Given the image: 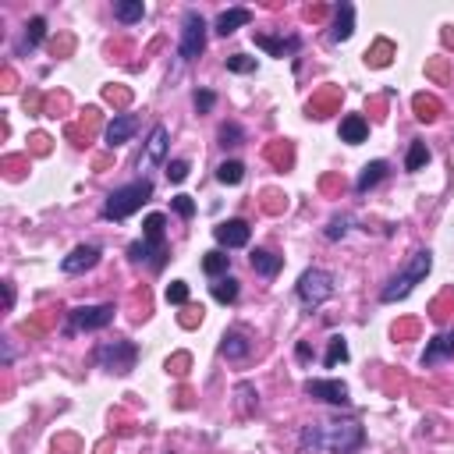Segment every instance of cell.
Segmentation results:
<instances>
[{
  "label": "cell",
  "instance_id": "4",
  "mask_svg": "<svg viewBox=\"0 0 454 454\" xmlns=\"http://www.w3.org/2000/svg\"><path fill=\"white\" fill-rule=\"evenodd\" d=\"M333 291H337V284H333V273H330V270L312 266V270H305V273L298 277V298H302V305H309V309L323 305Z\"/></svg>",
  "mask_w": 454,
  "mask_h": 454
},
{
  "label": "cell",
  "instance_id": "3",
  "mask_svg": "<svg viewBox=\"0 0 454 454\" xmlns=\"http://www.w3.org/2000/svg\"><path fill=\"white\" fill-rule=\"evenodd\" d=\"M429 266H433V256L426 252V249H419V252H412V259H408V266L401 270V273H397L390 284H387V288L380 291V298L383 302H397V298H405L412 288H415V284L419 280H426V273H429Z\"/></svg>",
  "mask_w": 454,
  "mask_h": 454
},
{
  "label": "cell",
  "instance_id": "24",
  "mask_svg": "<svg viewBox=\"0 0 454 454\" xmlns=\"http://www.w3.org/2000/svg\"><path fill=\"white\" fill-rule=\"evenodd\" d=\"M383 174H387V163H383V160H373V163H366V167H362V174H359L355 188H359V192H369L373 185H380V181H383Z\"/></svg>",
  "mask_w": 454,
  "mask_h": 454
},
{
  "label": "cell",
  "instance_id": "41",
  "mask_svg": "<svg viewBox=\"0 0 454 454\" xmlns=\"http://www.w3.org/2000/svg\"><path fill=\"white\" fill-rule=\"evenodd\" d=\"M53 450H57V454H78L82 443H78V436H57V440H53Z\"/></svg>",
  "mask_w": 454,
  "mask_h": 454
},
{
  "label": "cell",
  "instance_id": "22",
  "mask_svg": "<svg viewBox=\"0 0 454 454\" xmlns=\"http://www.w3.org/2000/svg\"><path fill=\"white\" fill-rule=\"evenodd\" d=\"M163 156H167V128L156 125L146 142V163H163Z\"/></svg>",
  "mask_w": 454,
  "mask_h": 454
},
{
  "label": "cell",
  "instance_id": "18",
  "mask_svg": "<svg viewBox=\"0 0 454 454\" xmlns=\"http://www.w3.org/2000/svg\"><path fill=\"white\" fill-rule=\"evenodd\" d=\"M340 103V89H323L319 96L309 99V118H330Z\"/></svg>",
  "mask_w": 454,
  "mask_h": 454
},
{
  "label": "cell",
  "instance_id": "45",
  "mask_svg": "<svg viewBox=\"0 0 454 454\" xmlns=\"http://www.w3.org/2000/svg\"><path fill=\"white\" fill-rule=\"evenodd\" d=\"M29 149H32L36 156H46V153H50V135H43V132H36V135L29 139Z\"/></svg>",
  "mask_w": 454,
  "mask_h": 454
},
{
  "label": "cell",
  "instance_id": "50",
  "mask_svg": "<svg viewBox=\"0 0 454 454\" xmlns=\"http://www.w3.org/2000/svg\"><path fill=\"white\" fill-rule=\"evenodd\" d=\"M415 330H419V323H415V319H405V323L394 326V337H408V333H415Z\"/></svg>",
  "mask_w": 454,
  "mask_h": 454
},
{
  "label": "cell",
  "instance_id": "37",
  "mask_svg": "<svg viewBox=\"0 0 454 454\" xmlns=\"http://www.w3.org/2000/svg\"><path fill=\"white\" fill-rule=\"evenodd\" d=\"M167 302H170V305H185V302H188V284H185V280L167 284Z\"/></svg>",
  "mask_w": 454,
  "mask_h": 454
},
{
  "label": "cell",
  "instance_id": "15",
  "mask_svg": "<svg viewBox=\"0 0 454 454\" xmlns=\"http://www.w3.org/2000/svg\"><path fill=\"white\" fill-rule=\"evenodd\" d=\"M99 125V110L96 106H85L82 110V121L78 125H68V139L75 142V146H85V139H89V132Z\"/></svg>",
  "mask_w": 454,
  "mask_h": 454
},
{
  "label": "cell",
  "instance_id": "38",
  "mask_svg": "<svg viewBox=\"0 0 454 454\" xmlns=\"http://www.w3.org/2000/svg\"><path fill=\"white\" fill-rule=\"evenodd\" d=\"M103 96H106V103H114V106H128V103H132V92L121 89V85H106Z\"/></svg>",
  "mask_w": 454,
  "mask_h": 454
},
{
  "label": "cell",
  "instance_id": "32",
  "mask_svg": "<svg viewBox=\"0 0 454 454\" xmlns=\"http://www.w3.org/2000/svg\"><path fill=\"white\" fill-rule=\"evenodd\" d=\"M326 369H333L337 362H348V345H345V337H330V348H326Z\"/></svg>",
  "mask_w": 454,
  "mask_h": 454
},
{
  "label": "cell",
  "instance_id": "23",
  "mask_svg": "<svg viewBox=\"0 0 454 454\" xmlns=\"http://www.w3.org/2000/svg\"><path fill=\"white\" fill-rule=\"evenodd\" d=\"M412 106H415V118H419V121H426V125L440 118V99H436V96H429V92H419V96L412 99Z\"/></svg>",
  "mask_w": 454,
  "mask_h": 454
},
{
  "label": "cell",
  "instance_id": "19",
  "mask_svg": "<svg viewBox=\"0 0 454 454\" xmlns=\"http://www.w3.org/2000/svg\"><path fill=\"white\" fill-rule=\"evenodd\" d=\"M366 135H369V125H366V118H359V114H348V118L340 121V139L345 142L359 146V142H366Z\"/></svg>",
  "mask_w": 454,
  "mask_h": 454
},
{
  "label": "cell",
  "instance_id": "36",
  "mask_svg": "<svg viewBox=\"0 0 454 454\" xmlns=\"http://www.w3.org/2000/svg\"><path fill=\"white\" fill-rule=\"evenodd\" d=\"M227 71H238V75H245V71H256V57H245V53L227 57Z\"/></svg>",
  "mask_w": 454,
  "mask_h": 454
},
{
  "label": "cell",
  "instance_id": "43",
  "mask_svg": "<svg viewBox=\"0 0 454 454\" xmlns=\"http://www.w3.org/2000/svg\"><path fill=\"white\" fill-rule=\"evenodd\" d=\"M426 75L436 78V82H443L447 78V57H433V61L426 64Z\"/></svg>",
  "mask_w": 454,
  "mask_h": 454
},
{
  "label": "cell",
  "instance_id": "17",
  "mask_svg": "<svg viewBox=\"0 0 454 454\" xmlns=\"http://www.w3.org/2000/svg\"><path fill=\"white\" fill-rule=\"evenodd\" d=\"M249 22H252V11H249V8H231V11H223V15L216 18L213 29H216L220 36H231L235 29H242V25H249Z\"/></svg>",
  "mask_w": 454,
  "mask_h": 454
},
{
  "label": "cell",
  "instance_id": "29",
  "mask_svg": "<svg viewBox=\"0 0 454 454\" xmlns=\"http://www.w3.org/2000/svg\"><path fill=\"white\" fill-rule=\"evenodd\" d=\"M114 15H118V22H125V25H132V22H142V15H146V8H142V0H121L118 8H114Z\"/></svg>",
  "mask_w": 454,
  "mask_h": 454
},
{
  "label": "cell",
  "instance_id": "30",
  "mask_svg": "<svg viewBox=\"0 0 454 454\" xmlns=\"http://www.w3.org/2000/svg\"><path fill=\"white\" fill-rule=\"evenodd\" d=\"M216 178H220L223 185H238V181L245 178V167H242L238 160H223V163L216 167Z\"/></svg>",
  "mask_w": 454,
  "mask_h": 454
},
{
  "label": "cell",
  "instance_id": "52",
  "mask_svg": "<svg viewBox=\"0 0 454 454\" xmlns=\"http://www.w3.org/2000/svg\"><path fill=\"white\" fill-rule=\"evenodd\" d=\"M71 46H75V39H71V36H64L61 43H53V53H57V57H61V53H71Z\"/></svg>",
  "mask_w": 454,
  "mask_h": 454
},
{
  "label": "cell",
  "instance_id": "7",
  "mask_svg": "<svg viewBox=\"0 0 454 454\" xmlns=\"http://www.w3.org/2000/svg\"><path fill=\"white\" fill-rule=\"evenodd\" d=\"M114 305H82L71 309V330H99L106 323H114Z\"/></svg>",
  "mask_w": 454,
  "mask_h": 454
},
{
  "label": "cell",
  "instance_id": "54",
  "mask_svg": "<svg viewBox=\"0 0 454 454\" xmlns=\"http://www.w3.org/2000/svg\"><path fill=\"white\" fill-rule=\"evenodd\" d=\"M4 302H8V309L15 305V288H11V284H4Z\"/></svg>",
  "mask_w": 454,
  "mask_h": 454
},
{
  "label": "cell",
  "instance_id": "9",
  "mask_svg": "<svg viewBox=\"0 0 454 454\" xmlns=\"http://www.w3.org/2000/svg\"><path fill=\"white\" fill-rule=\"evenodd\" d=\"M213 235H216V242L227 245V249H242V245H249L252 227H249L245 220H223V223L213 227Z\"/></svg>",
  "mask_w": 454,
  "mask_h": 454
},
{
  "label": "cell",
  "instance_id": "35",
  "mask_svg": "<svg viewBox=\"0 0 454 454\" xmlns=\"http://www.w3.org/2000/svg\"><path fill=\"white\" fill-rule=\"evenodd\" d=\"M242 139H245V132H242L235 121L220 125V146H242Z\"/></svg>",
  "mask_w": 454,
  "mask_h": 454
},
{
  "label": "cell",
  "instance_id": "56",
  "mask_svg": "<svg viewBox=\"0 0 454 454\" xmlns=\"http://www.w3.org/2000/svg\"><path fill=\"white\" fill-rule=\"evenodd\" d=\"M443 43H447V46H454V32H450V29H443Z\"/></svg>",
  "mask_w": 454,
  "mask_h": 454
},
{
  "label": "cell",
  "instance_id": "1",
  "mask_svg": "<svg viewBox=\"0 0 454 454\" xmlns=\"http://www.w3.org/2000/svg\"><path fill=\"white\" fill-rule=\"evenodd\" d=\"M302 450H323V454H352L366 443V429L359 422H312L298 436Z\"/></svg>",
  "mask_w": 454,
  "mask_h": 454
},
{
  "label": "cell",
  "instance_id": "13",
  "mask_svg": "<svg viewBox=\"0 0 454 454\" xmlns=\"http://www.w3.org/2000/svg\"><path fill=\"white\" fill-rule=\"evenodd\" d=\"M352 32H355V8H352V4H337L330 39H333V43H345V39H352Z\"/></svg>",
  "mask_w": 454,
  "mask_h": 454
},
{
  "label": "cell",
  "instance_id": "21",
  "mask_svg": "<svg viewBox=\"0 0 454 454\" xmlns=\"http://www.w3.org/2000/svg\"><path fill=\"white\" fill-rule=\"evenodd\" d=\"M280 266H284V259H280L277 252H270V249H256V252H252V270H256V273H263V277H277Z\"/></svg>",
  "mask_w": 454,
  "mask_h": 454
},
{
  "label": "cell",
  "instance_id": "27",
  "mask_svg": "<svg viewBox=\"0 0 454 454\" xmlns=\"http://www.w3.org/2000/svg\"><path fill=\"white\" fill-rule=\"evenodd\" d=\"M163 213H149L146 216V223H142V231H146V242L149 245H156V249H163Z\"/></svg>",
  "mask_w": 454,
  "mask_h": 454
},
{
  "label": "cell",
  "instance_id": "33",
  "mask_svg": "<svg viewBox=\"0 0 454 454\" xmlns=\"http://www.w3.org/2000/svg\"><path fill=\"white\" fill-rule=\"evenodd\" d=\"M429 163V149H426V142H412V149H408V160H405V167L408 170H422Z\"/></svg>",
  "mask_w": 454,
  "mask_h": 454
},
{
  "label": "cell",
  "instance_id": "12",
  "mask_svg": "<svg viewBox=\"0 0 454 454\" xmlns=\"http://www.w3.org/2000/svg\"><path fill=\"white\" fill-rule=\"evenodd\" d=\"M454 355V330H447V333H436L429 345H426V352H422V366H436V362H443V359H450Z\"/></svg>",
  "mask_w": 454,
  "mask_h": 454
},
{
  "label": "cell",
  "instance_id": "39",
  "mask_svg": "<svg viewBox=\"0 0 454 454\" xmlns=\"http://www.w3.org/2000/svg\"><path fill=\"white\" fill-rule=\"evenodd\" d=\"M61 110H68V96H64V92H53V96H46V106H43L46 118H57Z\"/></svg>",
  "mask_w": 454,
  "mask_h": 454
},
{
  "label": "cell",
  "instance_id": "53",
  "mask_svg": "<svg viewBox=\"0 0 454 454\" xmlns=\"http://www.w3.org/2000/svg\"><path fill=\"white\" fill-rule=\"evenodd\" d=\"M0 89H4V92H11V89H15V71H11V68L4 71V85H0Z\"/></svg>",
  "mask_w": 454,
  "mask_h": 454
},
{
  "label": "cell",
  "instance_id": "14",
  "mask_svg": "<svg viewBox=\"0 0 454 454\" xmlns=\"http://www.w3.org/2000/svg\"><path fill=\"white\" fill-rule=\"evenodd\" d=\"M252 352V340L242 333V330H227L223 340H220V355L223 359H245Z\"/></svg>",
  "mask_w": 454,
  "mask_h": 454
},
{
  "label": "cell",
  "instance_id": "55",
  "mask_svg": "<svg viewBox=\"0 0 454 454\" xmlns=\"http://www.w3.org/2000/svg\"><path fill=\"white\" fill-rule=\"evenodd\" d=\"M309 355H312V348H309V345H305V340H302V345H298V359H302V362H305V359H309Z\"/></svg>",
  "mask_w": 454,
  "mask_h": 454
},
{
  "label": "cell",
  "instance_id": "47",
  "mask_svg": "<svg viewBox=\"0 0 454 454\" xmlns=\"http://www.w3.org/2000/svg\"><path fill=\"white\" fill-rule=\"evenodd\" d=\"M213 103H216V96H213V92H206V89H202V92H195V110L209 114V110H213Z\"/></svg>",
  "mask_w": 454,
  "mask_h": 454
},
{
  "label": "cell",
  "instance_id": "20",
  "mask_svg": "<svg viewBox=\"0 0 454 454\" xmlns=\"http://www.w3.org/2000/svg\"><path fill=\"white\" fill-rule=\"evenodd\" d=\"M256 46L270 50L273 57H288V53L298 50V39H295V36H288V39H273V36H266V32H256Z\"/></svg>",
  "mask_w": 454,
  "mask_h": 454
},
{
  "label": "cell",
  "instance_id": "8",
  "mask_svg": "<svg viewBox=\"0 0 454 454\" xmlns=\"http://www.w3.org/2000/svg\"><path fill=\"white\" fill-rule=\"evenodd\" d=\"M305 394L309 397H319V401H326V405H352V397H348V387L340 383V380H309L305 383Z\"/></svg>",
  "mask_w": 454,
  "mask_h": 454
},
{
  "label": "cell",
  "instance_id": "28",
  "mask_svg": "<svg viewBox=\"0 0 454 454\" xmlns=\"http://www.w3.org/2000/svg\"><path fill=\"white\" fill-rule=\"evenodd\" d=\"M202 270L209 277H223L227 270H231V256H227V252H206L202 256Z\"/></svg>",
  "mask_w": 454,
  "mask_h": 454
},
{
  "label": "cell",
  "instance_id": "31",
  "mask_svg": "<svg viewBox=\"0 0 454 454\" xmlns=\"http://www.w3.org/2000/svg\"><path fill=\"white\" fill-rule=\"evenodd\" d=\"M213 298L223 302V305L235 302V298H238V280H235V277H220V280L213 284Z\"/></svg>",
  "mask_w": 454,
  "mask_h": 454
},
{
  "label": "cell",
  "instance_id": "51",
  "mask_svg": "<svg viewBox=\"0 0 454 454\" xmlns=\"http://www.w3.org/2000/svg\"><path fill=\"white\" fill-rule=\"evenodd\" d=\"M195 323H202V309H185L181 326H195Z\"/></svg>",
  "mask_w": 454,
  "mask_h": 454
},
{
  "label": "cell",
  "instance_id": "49",
  "mask_svg": "<svg viewBox=\"0 0 454 454\" xmlns=\"http://www.w3.org/2000/svg\"><path fill=\"white\" fill-rule=\"evenodd\" d=\"M4 167H8V174H11V178H18V174H22L18 167H25V160H22V156H4Z\"/></svg>",
  "mask_w": 454,
  "mask_h": 454
},
{
  "label": "cell",
  "instance_id": "34",
  "mask_svg": "<svg viewBox=\"0 0 454 454\" xmlns=\"http://www.w3.org/2000/svg\"><path fill=\"white\" fill-rule=\"evenodd\" d=\"M43 36H46V18H32L29 25H25V46H36V43H43Z\"/></svg>",
  "mask_w": 454,
  "mask_h": 454
},
{
  "label": "cell",
  "instance_id": "40",
  "mask_svg": "<svg viewBox=\"0 0 454 454\" xmlns=\"http://www.w3.org/2000/svg\"><path fill=\"white\" fill-rule=\"evenodd\" d=\"M263 209H266V213H280V209H288V195H280V192L270 188V192L263 195Z\"/></svg>",
  "mask_w": 454,
  "mask_h": 454
},
{
  "label": "cell",
  "instance_id": "6",
  "mask_svg": "<svg viewBox=\"0 0 454 454\" xmlns=\"http://www.w3.org/2000/svg\"><path fill=\"white\" fill-rule=\"evenodd\" d=\"M178 50H181L185 61H195V57L206 50V22H202L199 11L185 15V22H181V46Z\"/></svg>",
  "mask_w": 454,
  "mask_h": 454
},
{
  "label": "cell",
  "instance_id": "10",
  "mask_svg": "<svg viewBox=\"0 0 454 454\" xmlns=\"http://www.w3.org/2000/svg\"><path fill=\"white\" fill-rule=\"evenodd\" d=\"M135 132H139V118H135V114H118V118L106 125V146L110 149L114 146H125Z\"/></svg>",
  "mask_w": 454,
  "mask_h": 454
},
{
  "label": "cell",
  "instance_id": "5",
  "mask_svg": "<svg viewBox=\"0 0 454 454\" xmlns=\"http://www.w3.org/2000/svg\"><path fill=\"white\" fill-rule=\"evenodd\" d=\"M135 359H139V348L132 345V340H106V345L96 348V362L103 369H110V373H118V376L132 373Z\"/></svg>",
  "mask_w": 454,
  "mask_h": 454
},
{
  "label": "cell",
  "instance_id": "26",
  "mask_svg": "<svg viewBox=\"0 0 454 454\" xmlns=\"http://www.w3.org/2000/svg\"><path fill=\"white\" fill-rule=\"evenodd\" d=\"M266 160H270V163H277L280 170H288V167H291V160H295V149H291L288 142H270V146H266Z\"/></svg>",
  "mask_w": 454,
  "mask_h": 454
},
{
  "label": "cell",
  "instance_id": "11",
  "mask_svg": "<svg viewBox=\"0 0 454 454\" xmlns=\"http://www.w3.org/2000/svg\"><path fill=\"white\" fill-rule=\"evenodd\" d=\"M96 263H99V249H96V245H78L71 256H64L61 270L75 277V273H85V270H92Z\"/></svg>",
  "mask_w": 454,
  "mask_h": 454
},
{
  "label": "cell",
  "instance_id": "16",
  "mask_svg": "<svg viewBox=\"0 0 454 454\" xmlns=\"http://www.w3.org/2000/svg\"><path fill=\"white\" fill-rule=\"evenodd\" d=\"M128 256H132L135 263H149L153 270H160L163 259H167V249H156V245H149V242H132V245H128Z\"/></svg>",
  "mask_w": 454,
  "mask_h": 454
},
{
  "label": "cell",
  "instance_id": "44",
  "mask_svg": "<svg viewBox=\"0 0 454 454\" xmlns=\"http://www.w3.org/2000/svg\"><path fill=\"white\" fill-rule=\"evenodd\" d=\"M167 178L170 181H185L188 178V160H174V163H170L167 167Z\"/></svg>",
  "mask_w": 454,
  "mask_h": 454
},
{
  "label": "cell",
  "instance_id": "2",
  "mask_svg": "<svg viewBox=\"0 0 454 454\" xmlns=\"http://www.w3.org/2000/svg\"><path fill=\"white\" fill-rule=\"evenodd\" d=\"M149 195H153V181H132V185H125V188H118V192H110L106 195V206H103V216L106 220H125V216H132L135 209H142V202H149Z\"/></svg>",
  "mask_w": 454,
  "mask_h": 454
},
{
  "label": "cell",
  "instance_id": "25",
  "mask_svg": "<svg viewBox=\"0 0 454 454\" xmlns=\"http://www.w3.org/2000/svg\"><path fill=\"white\" fill-rule=\"evenodd\" d=\"M390 57H394V43L390 39H376L373 50H366V64L369 68H387Z\"/></svg>",
  "mask_w": 454,
  "mask_h": 454
},
{
  "label": "cell",
  "instance_id": "46",
  "mask_svg": "<svg viewBox=\"0 0 454 454\" xmlns=\"http://www.w3.org/2000/svg\"><path fill=\"white\" fill-rule=\"evenodd\" d=\"M174 213H178V216H185V220H188V216H192V213H195V202H192V199H188V195H174Z\"/></svg>",
  "mask_w": 454,
  "mask_h": 454
},
{
  "label": "cell",
  "instance_id": "42",
  "mask_svg": "<svg viewBox=\"0 0 454 454\" xmlns=\"http://www.w3.org/2000/svg\"><path fill=\"white\" fill-rule=\"evenodd\" d=\"M345 235H348V216H333L330 227H326V238L337 242V238H345Z\"/></svg>",
  "mask_w": 454,
  "mask_h": 454
},
{
  "label": "cell",
  "instance_id": "48",
  "mask_svg": "<svg viewBox=\"0 0 454 454\" xmlns=\"http://www.w3.org/2000/svg\"><path fill=\"white\" fill-rule=\"evenodd\" d=\"M188 362H192V359H188V355L181 352V355H174V359H170V362H167V369H174L178 376H185V373H188Z\"/></svg>",
  "mask_w": 454,
  "mask_h": 454
}]
</instances>
